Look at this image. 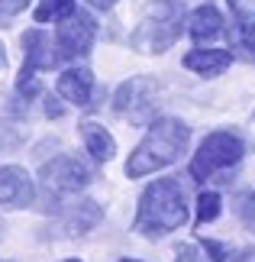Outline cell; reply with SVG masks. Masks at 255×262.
I'll list each match as a JSON object with an SVG mask.
<instances>
[{
  "label": "cell",
  "mask_w": 255,
  "mask_h": 262,
  "mask_svg": "<svg viewBox=\"0 0 255 262\" xmlns=\"http://www.w3.org/2000/svg\"><path fill=\"white\" fill-rule=\"evenodd\" d=\"M236 214L242 220V227H249L255 233V191H246V194H239L236 201Z\"/></svg>",
  "instance_id": "obj_19"
},
{
  "label": "cell",
  "mask_w": 255,
  "mask_h": 262,
  "mask_svg": "<svg viewBox=\"0 0 255 262\" xmlns=\"http://www.w3.org/2000/svg\"><path fill=\"white\" fill-rule=\"evenodd\" d=\"M87 4H94L97 10H110V7L117 4V0H87Z\"/></svg>",
  "instance_id": "obj_26"
},
{
  "label": "cell",
  "mask_w": 255,
  "mask_h": 262,
  "mask_svg": "<svg viewBox=\"0 0 255 262\" xmlns=\"http://www.w3.org/2000/svg\"><path fill=\"white\" fill-rule=\"evenodd\" d=\"M178 262H207V259H200V253L194 246H181L178 249Z\"/></svg>",
  "instance_id": "obj_24"
},
{
  "label": "cell",
  "mask_w": 255,
  "mask_h": 262,
  "mask_svg": "<svg viewBox=\"0 0 255 262\" xmlns=\"http://www.w3.org/2000/svg\"><path fill=\"white\" fill-rule=\"evenodd\" d=\"M220 217V194L217 191H203V194L197 198V224H210V220Z\"/></svg>",
  "instance_id": "obj_18"
},
{
  "label": "cell",
  "mask_w": 255,
  "mask_h": 262,
  "mask_svg": "<svg viewBox=\"0 0 255 262\" xmlns=\"http://www.w3.org/2000/svg\"><path fill=\"white\" fill-rule=\"evenodd\" d=\"M36 198L33 181L19 165H4L0 168V204L4 207H29Z\"/></svg>",
  "instance_id": "obj_7"
},
{
  "label": "cell",
  "mask_w": 255,
  "mask_h": 262,
  "mask_svg": "<svg viewBox=\"0 0 255 262\" xmlns=\"http://www.w3.org/2000/svg\"><path fill=\"white\" fill-rule=\"evenodd\" d=\"M178 33H181V23H155V19H146L136 29V36H132V46L139 52H161V49H168L178 39Z\"/></svg>",
  "instance_id": "obj_8"
},
{
  "label": "cell",
  "mask_w": 255,
  "mask_h": 262,
  "mask_svg": "<svg viewBox=\"0 0 255 262\" xmlns=\"http://www.w3.org/2000/svg\"><path fill=\"white\" fill-rule=\"evenodd\" d=\"M113 110L123 120H132V123H146V120L155 114V84L149 78H132V81H123L113 97Z\"/></svg>",
  "instance_id": "obj_4"
},
{
  "label": "cell",
  "mask_w": 255,
  "mask_h": 262,
  "mask_svg": "<svg viewBox=\"0 0 255 262\" xmlns=\"http://www.w3.org/2000/svg\"><path fill=\"white\" fill-rule=\"evenodd\" d=\"M188 139H191V129L175 117H161L149 126L146 139L132 149L129 162H126V175L129 178H142V175H152L158 168H165L171 162H178V156L188 149Z\"/></svg>",
  "instance_id": "obj_2"
},
{
  "label": "cell",
  "mask_w": 255,
  "mask_h": 262,
  "mask_svg": "<svg viewBox=\"0 0 255 262\" xmlns=\"http://www.w3.org/2000/svg\"><path fill=\"white\" fill-rule=\"evenodd\" d=\"M100 217H104V210H100L97 201H84V204H75L68 210L65 224H62V233L65 236H78V233H87L90 227L100 224Z\"/></svg>",
  "instance_id": "obj_13"
},
{
  "label": "cell",
  "mask_w": 255,
  "mask_h": 262,
  "mask_svg": "<svg viewBox=\"0 0 255 262\" xmlns=\"http://www.w3.org/2000/svg\"><path fill=\"white\" fill-rule=\"evenodd\" d=\"M229 65H233V52H226V49H194L184 55V68L197 75H220Z\"/></svg>",
  "instance_id": "obj_11"
},
{
  "label": "cell",
  "mask_w": 255,
  "mask_h": 262,
  "mask_svg": "<svg viewBox=\"0 0 255 262\" xmlns=\"http://www.w3.org/2000/svg\"><path fill=\"white\" fill-rule=\"evenodd\" d=\"M123 262H139V259H123Z\"/></svg>",
  "instance_id": "obj_27"
},
{
  "label": "cell",
  "mask_w": 255,
  "mask_h": 262,
  "mask_svg": "<svg viewBox=\"0 0 255 262\" xmlns=\"http://www.w3.org/2000/svg\"><path fill=\"white\" fill-rule=\"evenodd\" d=\"M188 33L197 39V42H210V39H217V36L223 33V16H220V10L210 7V4L197 7V10L191 13V19H188Z\"/></svg>",
  "instance_id": "obj_12"
},
{
  "label": "cell",
  "mask_w": 255,
  "mask_h": 262,
  "mask_svg": "<svg viewBox=\"0 0 255 262\" xmlns=\"http://www.w3.org/2000/svg\"><path fill=\"white\" fill-rule=\"evenodd\" d=\"M242 152H246V146H242V139H239L236 133H226V129L210 133V136L200 143L197 156H194V162H191V178L207 181L210 175L223 172V168L239 165V162H242Z\"/></svg>",
  "instance_id": "obj_3"
},
{
  "label": "cell",
  "mask_w": 255,
  "mask_h": 262,
  "mask_svg": "<svg viewBox=\"0 0 255 262\" xmlns=\"http://www.w3.org/2000/svg\"><path fill=\"white\" fill-rule=\"evenodd\" d=\"M146 19L155 23H181V0H152L146 10Z\"/></svg>",
  "instance_id": "obj_16"
},
{
  "label": "cell",
  "mask_w": 255,
  "mask_h": 262,
  "mask_svg": "<svg viewBox=\"0 0 255 262\" xmlns=\"http://www.w3.org/2000/svg\"><path fill=\"white\" fill-rule=\"evenodd\" d=\"M23 46H26V65L36 68V72H49V68H55L62 62L58 49H55V39H49L42 29H29L23 36Z\"/></svg>",
  "instance_id": "obj_9"
},
{
  "label": "cell",
  "mask_w": 255,
  "mask_h": 262,
  "mask_svg": "<svg viewBox=\"0 0 255 262\" xmlns=\"http://www.w3.org/2000/svg\"><path fill=\"white\" fill-rule=\"evenodd\" d=\"M229 10L239 19H252L255 16V0H229Z\"/></svg>",
  "instance_id": "obj_22"
},
{
  "label": "cell",
  "mask_w": 255,
  "mask_h": 262,
  "mask_svg": "<svg viewBox=\"0 0 255 262\" xmlns=\"http://www.w3.org/2000/svg\"><path fill=\"white\" fill-rule=\"evenodd\" d=\"M203 249H207V256H213V262H226V249L220 243H210V239H203Z\"/></svg>",
  "instance_id": "obj_23"
},
{
  "label": "cell",
  "mask_w": 255,
  "mask_h": 262,
  "mask_svg": "<svg viewBox=\"0 0 255 262\" xmlns=\"http://www.w3.org/2000/svg\"><path fill=\"white\" fill-rule=\"evenodd\" d=\"M16 91H19V97H36L39 94V78H36V68H23V72H19V81H16Z\"/></svg>",
  "instance_id": "obj_20"
},
{
  "label": "cell",
  "mask_w": 255,
  "mask_h": 262,
  "mask_svg": "<svg viewBox=\"0 0 255 262\" xmlns=\"http://www.w3.org/2000/svg\"><path fill=\"white\" fill-rule=\"evenodd\" d=\"M233 262H255V249H242V253L233 259Z\"/></svg>",
  "instance_id": "obj_25"
},
{
  "label": "cell",
  "mask_w": 255,
  "mask_h": 262,
  "mask_svg": "<svg viewBox=\"0 0 255 262\" xmlns=\"http://www.w3.org/2000/svg\"><path fill=\"white\" fill-rule=\"evenodd\" d=\"M233 46H236L249 62H255V23L252 19H246V23H239L233 29Z\"/></svg>",
  "instance_id": "obj_17"
},
{
  "label": "cell",
  "mask_w": 255,
  "mask_h": 262,
  "mask_svg": "<svg viewBox=\"0 0 255 262\" xmlns=\"http://www.w3.org/2000/svg\"><path fill=\"white\" fill-rule=\"evenodd\" d=\"M75 13V0H39L36 7V23H49V19H55V23H62Z\"/></svg>",
  "instance_id": "obj_15"
},
{
  "label": "cell",
  "mask_w": 255,
  "mask_h": 262,
  "mask_svg": "<svg viewBox=\"0 0 255 262\" xmlns=\"http://www.w3.org/2000/svg\"><path fill=\"white\" fill-rule=\"evenodd\" d=\"M94 33H97V23L90 19L87 13L75 10L68 19H62L55 29V49H58V58H78L84 55L90 42H94Z\"/></svg>",
  "instance_id": "obj_5"
},
{
  "label": "cell",
  "mask_w": 255,
  "mask_h": 262,
  "mask_svg": "<svg viewBox=\"0 0 255 262\" xmlns=\"http://www.w3.org/2000/svg\"><path fill=\"white\" fill-rule=\"evenodd\" d=\"M29 7V0H0V19H10L16 13H23Z\"/></svg>",
  "instance_id": "obj_21"
},
{
  "label": "cell",
  "mask_w": 255,
  "mask_h": 262,
  "mask_svg": "<svg viewBox=\"0 0 255 262\" xmlns=\"http://www.w3.org/2000/svg\"><path fill=\"white\" fill-rule=\"evenodd\" d=\"M58 94L65 100H71V104H78V107H87L90 94H94V75L87 68H68L58 78Z\"/></svg>",
  "instance_id": "obj_10"
},
{
  "label": "cell",
  "mask_w": 255,
  "mask_h": 262,
  "mask_svg": "<svg viewBox=\"0 0 255 262\" xmlns=\"http://www.w3.org/2000/svg\"><path fill=\"white\" fill-rule=\"evenodd\" d=\"M81 139H84L87 152L94 156L97 162H110V159H113V152H117L113 136H110L104 126H97V123H81Z\"/></svg>",
  "instance_id": "obj_14"
},
{
  "label": "cell",
  "mask_w": 255,
  "mask_h": 262,
  "mask_svg": "<svg viewBox=\"0 0 255 262\" xmlns=\"http://www.w3.org/2000/svg\"><path fill=\"white\" fill-rule=\"evenodd\" d=\"M39 178H42V185L52 191V194H75V191H81L90 181V172L78 162V159L58 156V159L42 165Z\"/></svg>",
  "instance_id": "obj_6"
},
{
  "label": "cell",
  "mask_w": 255,
  "mask_h": 262,
  "mask_svg": "<svg viewBox=\"0 0 255 262\" xmlns=\"http://www.w3.org/2000/svg\"><path fill=\"white\" fill-rule=\"evenodd\" d=\"M188 220V201L184 188L178 178H158L146 188V194L139 201V214H136V230L149 239H158L171 233V230L184 227Z\"/></svg>",
  "instance_id": "obj_1"
}]
</instances>
